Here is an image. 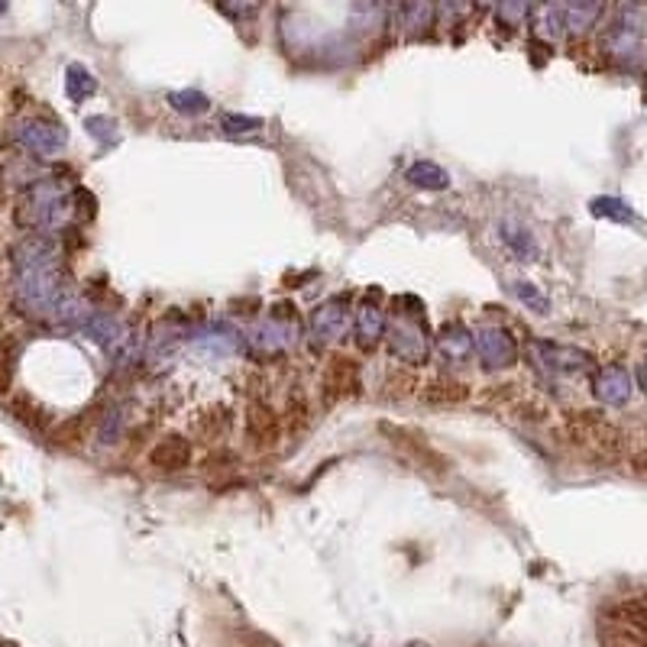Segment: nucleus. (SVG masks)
Here are the masks:
<instances>
[{
  "label": "nucleus",
  "instance_id": "1",
  "mask_svg": "<svg viewBox=\"0 0 647 647\" xmlns=\"http://www.w3.org/2000/svg\"><path fill=\"white\" fill-rule=\"evenodd\" d=\"M321 395L324 405H337L360 395V363L353 356H330L321 376Z\"/></svg>",
  "mask_w": 647,
  "mask_h": 647
},
{
  "label": "nucleus",
  "instance_id": "2",
  "mask_svg": "<svg viewBox=\"0 0 647 647\" xmlns=\"http://www.w3.org/2000/svg\"><path fill=\"white\" fill-rule=\"evenodd\" d=\"M573 434L586 440V444H593L602 453H612V457L625 450V434L618 431L612 421H605L599 411H576Z\"/></svg>",
  "mask_w": 647,
  "mask_h": 647
},
{
  "label": "nucleus",
  "instance_id": "3",
  "mask_svg": "<svg viewBox=\"0 0 647 647\" xmlns=\"http://www.w3.org/2000/svg\"><path fill=\"white\" fill-rule=\"evenodd\" d=\"M282 437V418L275 415L269 402H250L246 408V440L253 450H272Z\"/></svg>",
  "mask_w": 647,
  "mask_h": 647
},
{
  "label": "nucleus",
  "instance_id": "4",
  "mask_svg": "<svg viewBox=\"0 0 647 647\" xmlns=\"http://www.w3.org/2000/svg\"><path fill=\"white\" fill-rule=\"evenodd\" d=\"M191 460H195V447H191L188 437H178V434L156 440L153 450H149V466L156 473H182L191 466Z\"/></svg>",
  "mask_w": 647,
  "mask_h": 647
},
{
  "label": "nucleus",
  "instance_id": "5",
  "mask_svg": "<svg viewBox=\"0 0 647 647\" xmlns=\"http://www.w3.org/2000/svg\"><path fill=\"white\" fill-rule=\"evenodd\" d=\"M476 350L486 360V366H512L515 363V340L505 334L499 327H486L479 330L476 337Z\"/></svg>",
  "mask_w": 647,
  "mask_h": 647
},
{
  "label": "nucleus",
  "instance_id": "6",
  "mask_svg": "<svg viewBox=\"0 0 647 647\" xmlns=\"http://www.w3.org/2000/svg\"><path fill=\"white\" fill-rule=\"evenodd\" d=\"M389 347L395 356H402L408 363H421L428 356V343H424L421 330H415V324H405V321H395L389 327Z\"/></svg>",
  "mask_w": 647,
  "mask_h": 647
},
{
  "label": "nucleus",
  "instance_id": "7",
  "mask_svg": "<svg viewBox=\"0 0 647 647\" xmlns=\"http://www.w3.org/2000/svg\"><path fill=\"white\" fill-rule=\"evenodd\" d=\"M596 398L599 402H605V405H625L628 398H631V389L635 385L628 382V373L622 366H605V369H599V376H596Z\"/></svg>",
  "mask_w": 647,
  "mask_h": 647
},
{
  "label": "nucleus",
  "instance_id": "8",
  "mask_svg": "<svg viewBox=\"0 0 647 647\" xmlns=\"http://www.w3.org/2000/svg\"><path fill=\"white\" fill-rule=\"evenodd\" d=\"M10 415L17 418L23 428H30V431H46L49 428V411L39 405L33 395H26V392L10 398Z\"/></svg>",
  "mask_w": 647,
  "mask_h": 647
},
{
  "label": "nucleus",
  "instance_id": "9",
  "mask_svg": "<svg viewBox=\"0 0 647 647\" xmlns=\"http://www.w3.org/2000/svg\"><path fill=\"white\" fill-rule=\"evenodd\" d=\"M421 398H424V402H431V405H457V402H466V398H470V385L440 376V379L424 385Z\"/></svg>",
  "mask_w": 647,
  "mask_h": 647
},
{
  "label": "nucleus",
  "instance_id": "10",
  "mask_svg": "<svg viewBox=\"0 0 647 647\" xmlns=\"http://www.w3.org/2000/svg\"><path fill=\"white\" fill-rule=\"evenodd\" d=\"M437 347H440V356L450 363H463L466 356L473 353V340H470V330H463L457 324H450L444 334H440L437 340Z\"/></svg>",
  "mask_w": 647,
  "mask_h": 647
},
{
  "label": "nucleus",
  "instance_id": "11",
  "mask_svg": "<svg viewBox=\"0 0 647 647\" xmlns=\"http://www.w3.org/2000/svg\"><path fill=\"white\" fill-rule=\"evenodd\" d=\"M356 334H360L356 340H360L363 350H373L385 337V318L376 308H360V314H356Z\"/></svg>",
  "mask_w": 647,
  "mask_h": 647
},
{
  "label": "nucleus",
  "instance_id": "12",
  "mask_svg": "<svg viewBox=\"0 0 647 647\" xmlns=\"http://www.w3.org/2000/svg\"><path fill=\"white\" fill-rule=\"evenodd\" d=\"M311 324L324 340H334V337L343 334V330H347V314H343V308L337 305V301H330V305L318 308V314L311 318Z\"/></svg>",
  "mask_w": 647,
  "mask_h": 647
},
{
  "label": "nucleus",
  "instance_id": "13",
  "mask_svg": "<svg viewBox=\"0 0 647 647\" xmlns=\"http://www.w3.org/2000/svg\"><path fill=\"white\" fill-rule=\"evenodd\" d=\"M81 440H85V421L81 418H68L49 431V444L59 447V450H75V447H81Z\"/></svg>",
  "mask_w": 647,
  "mask_h": 647
},
{
  "label": "nucleus",
  "instance_id": "14",
  "mask_svg": "<svg viewBox=\"0 0 647 647\" xmlns=\"http://www.w3.org/2000/svg\"><path fill=\"white\" fill-rule=\"evenodd\" d=\"M408 182L418 185V188H431V191L450 185L447 182V172L440 169V165H434V162H415V165H411V169H408Z\"/></svg>",
  "mask_w": 647,
  "mask_h": 647
},
{
  "label": "nucleus",
  "instance_id": "15",
  "mask_svg": "<svg viewBox=\"0 0 647 647\" xmlns=\"http://www.w3.org/2000/svg\"><path fill=\"white\" fill-rule=\"evenodd\" d=\"M13 360H17V343L10 337L0 340V395L10 392V382H13Z\"/></svg>",
  "mask_w": 647,
  "mask_h": 647
},
{
  "label": "nucleus",
  "instance_id": "16",
  "mask_svg": "<svg viewBox=\"0 0 647 647\" xmlns=\"http://www.w3.org/2000/svg\"><path fill=\"white\" fill-rule=\"evenodd\" d=\"M605 647H641V644H631V641H625V638H615V641H609Z\"/></svg>",
  "mask_w": 647,
  "mask_h": 647
}]
</instances>
